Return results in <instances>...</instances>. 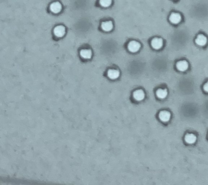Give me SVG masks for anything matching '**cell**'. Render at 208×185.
<instances>
[{
    "label": "cell",
    "instance_id": "52a82bcc",
    "mask_svg": "<svg viewBox=\"0 0 208 185\" xmlns=\"http://www.w3.org/2000/svg\"><path fill=\"white\" fill-rule=\"evenodd\" d=\"M177 68L179 71L184 72L188 70V64L185 60H182L178 62L176 64Z\"/></svg>",
    "mask_w": 208,
    "mask_h": 185
},
{
    "label": "cell",
    "instance_id": "2e32d148",
    "mask_svg": "<svg viewBox=\"0 0 208 185\" xmlns=\"http://www.w3.org/2000/svg\"><path fill=\"white\" fill-rule=\"evenodd\" d=\"M203 89H204V90L205 92H208V81L207 83H206L205 84L204 86H203Z\"/></svg>",
    "mask_w": 208,
    "mask_h": 185
},
{
    "label": "cell",
    "instance_id": "5bb4252c",
    "mask_svg": "<svg viewBox=\"0 0 208 185\" xmlns=\"http://www.w3.org/2000/svg\"><path fill=\"white\" fill-rule=\"evenodd\" d=\"M156 95L160 99H164L168 96V91L166 89H158L156 92Z\"/></svg>",
    "mask_w": 208,
    "mask_h": 185
},
{
    "label": "cell",
    "instance_id": "9a60e30c",
    "mask_svg": "<svg viewBox=\"0 0 208 185\" xmlns=\"http://www.w3.org/2000/svg\"><path fill=\"white\" fill-rule=\"evenodd\" d=\"M112 2V0H100V4L103 7H108L110 6Z\"/></svg>",
    "mask_w": 208,
    "mask_h": 185
},
{
    "label": "cell",
    "instance_id": "4fadbf2b",
    "mask_svg": "<svg viewBox=\"0 0 208 185\" xmlns=\"http://www.w3.org/2000/svg\"><path fill=\"white\" fill-rule=\"evenodd\" d=\"M80 54L82 58L89 59L92 57V51L90 49H82L80 51Z\"/></svg>",
    "mask_w": 208,
    "mask_h": 185
},
{
    "label": "cell",
    "instance_id": "8992f818",
    "mask_svg": "<svg viewBox=\"0 0 208 185\" xmlns=\"http://www.w3.org/2000/svg\"><path fill=\"white\" fill-rule=\"evenodd\" d=\"M66 32L65 28L63 26H56L54 29V33L55 36L61 38L65 35Z\"/></svg>",
    "mask_w": 208,
    "mask_h": 185
},
{
    "label": "cell",
    "instance_id": "6da1fadb",
    "mask_svg": "<svg viewBox=\"0 0 208 185\" xmlns=\"http://www.w3.org/2000/svg\"><path fill=\"white\" fill-rule=\"evenodd\" d=\"M127 47L129 51L130 52L136 53L139 50L141 47V45L140 44V43L136 41H132L129 42Z\"/></svg>",
    "mask_w": 208,
    "mask_h": 185
},
{
    "label": "cell",
    "instance_id": "7a4b0ae2",
    "mask_svg": "<svg viewBox=\"0 0 208 185\" xmlns=\"http://www.w3.org/2000/svg\"><path fill=\"white\" fill-rule=\"evenodd\" d=\"M151 46L153 48L155 49H161L163 46L162 39L158 38H154L151 41Z\"/></svg>",
    "mask_w": 208,
    "mask_h": 185
},
{
    "label": "cell",
    "instance_id": "8fae6325",
    "mask_svg": "<svg viewBox=\"0 0 208 185\" xmlns=\"http://www.w3.org/2000/svg\"><path fill=\"white\" fill-rule=\"evenodd\" d=\"M101 28L105 32H110L113 28V23L111 21L103 22L101 23Z\"/></svg>",
    "mask_w": 208,
    "mask_h": 185
},
{
    "label": "cell",
    "instance_id": "7c38bea8",
    "mask_svg": "<svg viewBox=\"0 0 208 185\" xmlns=\"http://www.w3.org/2000/svg\"><path fill=\"white\" fill-rule=\"evenodd\" d=\"M196 140H197V137L194 134L188 133L185 135V141L186 143L188 144H193L195 143Z\"/></svg>",
    "mask_w": 208,
    "mask_h": 185
},
{
    "label": "cell",
    "instance_id": "3957f363",
    "mask_svg": "<svg viewBox=\"0 0 208 185\" xmlns=\"http://www.w3.org/2000/svg\"><path fill=\"white\" fill-rule=\"evenodd\" d=\"M207 41H208L207 38L203 34H199L195 40V42L196 43V44L200 46H204L207 43Z\"/></svg>",
    "mask_w": 208,
    "mask_h": 185
},
{
    "label": "cell",
    "instance_id": "277c9868",
    "mask_svg": "<svg viewBox=\"0 0 208 185\" xmlns=\"http://www.w3.org/2000/svg\"><path fill=\"white\" fill-rule=\"evenodd\" d=\"M170 22L173 24H178L182 20V16L179 13H172L169 17Z\"/></svg>",
    "mask_w": 208,
    "mask_h": 185
},
{
    "label": "cell",
    "instance_id": "ba28073f",
    "mask_svg": "<svg viewBox=\"0 0 208 185\" xmlns=\"http://www.w3.org/2000/svg\"><path fill=\"white\" fill-rule=\"evenodd\" d=\"M50 9L53 13L57 14L61 12L62 9V6L61 3L58 2H55L52 3L50 6Z\"/></svg>",
    "mask_w": 208,
    "mask_h": 185
},
{
    "label": "cell",
    "instance_id": "30bf717a",
    "mask_svg": "<svg viewBox=\"0 0 208 185\" xmlns=\"http://www.w3.org/2000/svg\"><path fill=\"white\" fill-rule=\"evenodd\" d=\"M107 75L110 79H116L120 75V72L117 70L110 69L107 72Z\"/></svg>",
    "mask_w": 208,
    "mask_h": 185
},
{
    "label": "cell",
    "instance_id": "9c48e42d",
    "mask_svg": "<svg viewBox=\"0 0 208 185\" xmlns=\"http://www.w3.org/2000/svg\"><path fill=\"white\" fill-rule=\"evenodd\" d=\"M133 97L137 101H141L145 98V94L142 90H138L133 92Z\"/></svg>",
    "mask_w": 208,
    "mask_h": 185
},
{
    "label": "cell",
    "instance_id": "5b68a950",
    "mask_svg": "<svg viewBox=\"0 0 208 185\" xmlns=\"http://www.w3.org/2000/svg\"><path fill=\"white\" fill-rule=\"evenodd\" d=\"M159 118L164 122H168L171 118V114L168 111H162L159 114Z\"/></svg>",
    "mask_w": 208,
    "mask_h": 185
}]
</instances>
